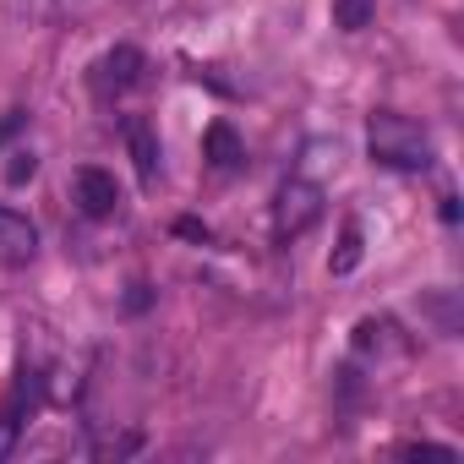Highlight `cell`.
Returning <instances> with one entry per match:
<instances>
[{
  "label": "cell",
  "instance_id": "15",
  "mask_svg": "<svg viewBox=\"0 0 464 464\" xmlns=\"http://www.w3.org/2000/svg\"><path fill=\"white\" fill-rule=\"evenodd\" d=\"M23 126H28V115H23V110H12V115H6V121H0V142H6V137H12V131H23Z\"/></svg>",
  "mask_w": 464,
  "mask_h": 464
},
{
  "label": "cell",
  "instance_id": "14",
  "mask_svg": "<svg viewBox=\"0 0 464 464\" xmlns=\"http://www.w3.org/2000/svg\"><path fill=\"white\" fill-rule=\"evenodd\" d=\"M399 459H459V448L453 442H404V448H393Z\"/></svg>",
  "mask_w": 464,
  "mask_h": 464
},
{
  "label": "cell",
  "instance_id": "8",
  "mask_svg": "<svg viewBox=\"0 0 464 464\" xmlns=\"http://www.w3.org/2000/svg\"><path fill=\"white\" fill-rule=\"evenodd\" d=\"M350 350H355L361 361H393V355H404V334H399L388 317H361Z\"/></svg>",
  "mask_w": 464,
  "mask_h": 464
},
{
  "label": "cell",
  "instance_id": "1",
  "mask_svg": "<svg viewBox=\"0 0 464 464\" xmlns=\"http://www.w3.org/2000/svg\"><path fill=\"white\" fill-rule=\"evenodd\" d=\"M366 153L382 169H404V175L431 169V137H426V126L410 121V115H399V110H372V121H366Z\"/></svg>",
  "mask_w": 464,
  "mask_h": 464
},
{
  "label": "cell",
  "instance_id": "5",
  "mask_svg": "<svg viewBox=\"0 0 464 464\" xmlns=\"http://www.w3.org/2000/svg\"><path fill=\"white\" fill-rule=\"evenodd\" d=\"M72 197H77L82 218H115V213H121V186H115V175L99 169V164H82V169L72 175Z\"/></svg>",
  "mask_w": 464,
  "mask_h": 464
},
{
  "label": "cell",
  "instance_id": "16",
  "mask_svg": "<svg viewBox=\"0 0 464 464\" xmlns=\"http://www.w3.org/2000/svg\"><path fill=\"white\" fill-rule=\"evenodd\" d=\"M153 295H148V285H131V295H126V312H142Z\"/></svg>",
  "mask_w": 464,
  "mask_h": 464
},
{
  "label": "cell",
  "instance_id": "4",
  "mask_svg": "<svg viewBox=\"0 0 464 464\" xmlns=\"http://www.w3.org/2000/svg\"><path fill=\"white\" fill-rule=\"evenodd\" d=\"M142 72H148V55L137 44H115V50H104L93 61V93L99 99H121L126 88L142 82Z\"/></svg>",
  "mask_w": 464,
  "mask_h": 464
},
{
  "label": "cell",
  "instance_id": "17",
  "mask_svg": "<svg viewBox=\"0 0 464 464\" xmlns=\"http://www.w3.org/2000/svg\"><path fill=\"white\" fill-rule=\"evenodd\" d=\"M175 229H180V236H191V241H208V229H202V224H197V218H180V224H175Z\"/></svg>",
  "mask_w": 464,
  "mask_h": 464
},
{
  "label": "cell",
  "instance_id": "12",
  "mask_svg": "<svg viewBox=\"0 0 464 464\" xmlns=\"http://www.w3.org/2000/svg\"><path fill=\"white\" fill-rule=\"evenodd\" d=\"M420 312H426V317H437V334H442V339H453V334H459V301H453V290L420 295Z\"/></svg>",
  "mask_w": 464,
  "mask_h": 464
},
{
  "label": "cell",
  "instance_id": "13",
  "mask_svg": "<svg viewBox=\"0 0 464 464\" xmlns=\"http://www.w3.org/2000/svg\"><path fill=\"white\" fill-rule=\"evenodd\" d=\"M39 175V159H34V148H17V153H6V186H28Z\"/></svg>",
  "mask_w": 464,
  "mask_h": 464
},
{
  "label": "cell",
  "instance_id": "7",
  "mask_svg": "<svg viewBox=\"0 0 464 464\" xmlns=\"http://www.w3.org/2000/svg\"><path fill=\"white\" fill-rule=\"evenodd\" d=\"M121 137H126V153H131L142 186H153V180H159V159H164V153H159V131H153V121L126 115V121H121Z\"/></svg>",
  "mask_w": 464,
  "mask_h": 464
},
{
  "label": "cell",
  "instance_id": "11",
  "mask_svg": "<svg viewBox=\"0 0 464 464\" xmlns=\"http://www.w3.org/2000/svg\"><path fill=\"white\" fill-rule=\"evenodd\" d=\"M372 17H377V0H334V28L339 34H361V28H372Z\"/></svg>",
  "mask_w": 464,
  "mask_h": 464
},
{
  "label": "cell",
  "instance_id": "3",
  "mask_svg": "<svg viewBox=\"0 0 464 464\" xmlns=\"http://www.w3.org/2000/svg\"><path fill=\"white\" fill-rule=\"evenodd\" d=\"M39 410H44V372H39V366H17L6 399H0V459H12L23 426H28Z\"/></svg>",
  "mask_w": 464,
  "mask_h": 464
},
{
  "label": "cell",
  "instance_id": "10",
  "mask_svg": "<svg viewBox=\"0 0 464 464\" xmlns=\"http://www.w3.org/2000/svg\"><path fill=\"white\" fill-rule=\"evenodd\" d=\"M361 257H366V236H361V218H344V229H339V246L328 252V274H334V279H350V274L361 268Z\"/></svg>",
  "mask_w": 464,
  "mask_h": 464
},
{
  "label": "cell",
  "instance_id": "2",
  "mask_svg": "<svg viewBox=\"0 0 464 464\" xmlns=\"http://www.w3.org/2000/svg\"><path fill=\"white\" fill-rule=\"evenodd\" d=\"M317 218H323V186L306 180V175H290V180L274 191V241H279V246L301 241Z\"/></svg>",
  "mask_w": 464,
  "mask_h": 464
},
{
  "label": "cell",
  "instance_id": "6",
  "mask_svg": "<svg viewBox=\"0 0 464 464\" xmlns=\"http://www.w3.org/2000/svg\"><path fill=\"white\" fill-rule=\"evenodd\" d=\"M39 257V224L0 202V268H28Z\"/></svg>",
  "mask_w": 464,
  "mask_h": 464
},
{
  "label": "cell",
  "instance_id": "9",
  "mask_svg": "<svg viewBox=\"0 0 464 464\" xmlns=\"http://www.w3.org/2000/svg\"><path fill=\"white\" fill-rule=\"evenodd\" d=\"M202 159L218 169V175H229V169H241V159H246V148H241V137L229 131V121H213L208 131H202Z\"/></svg>",
  "mask_w": 464,
  "mask_h": 464
}]
</instances>
